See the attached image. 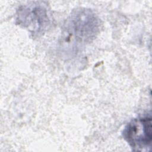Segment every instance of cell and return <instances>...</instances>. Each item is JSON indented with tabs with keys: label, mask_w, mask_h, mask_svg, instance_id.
<instances>
[{
	"label": "cell",
	"mask_w": 152,
	"mask_h": 152,
	"mask_svg": "<svg viewBox=\"0 0 152 152\" xmlns=\"http://www.w3.org/2000/svg\"><path fill=\"white\" fill-rule=\"evenodd\" d=\"M38 7L33 8H27L22 10L21 14H24V19L20 20L24 25H29L31 23L37 24L39 30L45 26V22L47 19L45 11Z\"/></svg>",
	"instance_id": "obj_2"
},
{
	"label": "cell",
	"mask_w": 152,
	"mask_h": 152,
	"mask_svg": "<svg viewBox=\"0 0 152 152\" xmlns=\"http://www.w3.org/2000/svg\"><path fill=\"white\" fill-rule=\"evenodd\" d=\"M123 136L132 148L138 150L150 146L152 139L150 115L130 122L125 128Z\"/></svg>",
	"instance_id": "obj_1"
}]
</instances>
